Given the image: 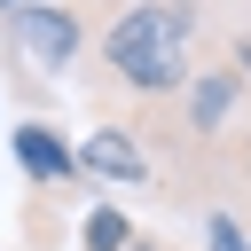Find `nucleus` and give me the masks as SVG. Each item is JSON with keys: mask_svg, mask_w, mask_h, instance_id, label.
<instances>
[{"mask_svg": "<svg viewBox=\"0 0 251 251\" xmlns=\"http://www.w3.org/2000/svg\"><path fill=\"white\" fill-rule=\"evenodd\" d=\"M204 63V16L188 0H126L94 39V78L133 102H173V86Z\"/></svg>", "mask_w": 251, "mask_h": 251, "instance_id": "f257e3e1", "label": "nucleus"}, {"mask_svg": "<svg viewBox=\"0 0 251 251\" xmlns=\"http://www.w3.org/2000/svg\"><path fill=\"white\" fill-rule=\"evenodd\" d=\"M0 55H8L16 94L39 102V86H55V78L78 71V55H86V8L78 0H16V8H0Z\"/></svg>", "mask_w": 251, "mask_h": 251, "instance_id": "f03ea898", "label": "nucleus"}, {"mask_svg": "<svg viewBox=\"0 0 251 251\" xmlns=\"http://www.w3.org/2000/svg\"><path fill=\"white\" fill-rule=\"evenodd\" d=\"M235 110H243V86H235V71L227 63H196L180 86H173V126H180V141H220V133H235Z\"/></svg>", "mask_w": 251, "mask_h": 251, "instance_id": "7ed1b4c3", "label": "nucleus"}, {"mask_svg": "<svg viewBox=\"0 0 251 251\" xmlns=\"http://www.w3.org/2000/svg\"><path fill=\"white\" fill-rule=\"evenodd\" d=\"M78 173H86V180H110V188H149V180H157V165H149V149H141V133H133L126 118H102V126L78 141Z\"/></svg>", "mask_w": 251, "mask_h": 251, "instance_id": "20e7f679", "label": "nucleus"}, {"mask_svg": "<svg viewBox=\"0 0 251 251\" xmlns=\"http://www.w3.org/2000/svg\"><path fill=\"white\" fill-rule=\"evenodd\" d=\"M8 149H16V165H24V180L31 188H86V173H78V149L47 126V118H24V126H8Z\"/></svg>", "mask_w": 251, "mask_h": 251, "instance_id": "39448f33", "label": "nucleus"}, {"mask_svg": "<svg viewBox=\"0 0 251 251\" xmlns=\"http://www.w3.org/2000/svg\"><path fill=\"white\" fill-rule=\"evenodd\" d=\"M196 251H251V227L235 204H204L196 212Z\"/></svg>", "mask_w": 251, "mask_h": 251, "instance_id": "423d86ee", "label": "nucleus"}, {"mask_svg": "<svg viewBox=\"0 0 251 251\" xmlns=\"http://www.w3.org/2000/svg\"><path fill=\"white\" fill-rule=\"evenodd\" d=\"M126 235H133V212H118V204H94L78 220V251H126Z\"/></svg>", "mask_w": 251, "mask_h": 251, "instance_id": "0eeeda50", "label": "nucleus"}, {"mask_svg": "<svg viewBox=\"0 0 251 251\" xmlns=\"http://www.w3.org/2000/svg\"><path fill=\"white\" fill-rule=\"evenodd\" d=\"M220 63L235 71V86L251 94V31H227V47H220Z\"/></svg>", "mask_w": 251, "mask_h": 251, "instance_id": "6e6552de", "label": "nucleus"}, {"mask_svg": "<svg viewBox=\"0 0 251 251\" xmlns=\"http://www.w3.org/2000/svg\"><path fill=\"white\" fill-rule=\"evenodd\" d=\"M235 173H243V196H251V126H235ZM251 227V220H243Z\"/></svg>", "mask_w": 251, "mask_h": 251, "instance_id": "1a4fd4ad", "label": "nucleus"}, {"mask_svg": "<svg viewBox=\"0 0 251 251\" xmlns=\"http://www.w3.org/2000/svg\"><path fill=\"white\" fill-rule=\"evenodd\" d=\"M126 251H180V243H165V235H141V227H133V235H126Z\"/></svg>", "mask_w": 251, "mask_h": 251, "instance_id": "9d476101", "label": "nucleus"}, {"mask_svg": "<svg viewBox=\"0 0 251 251\" xmlns=\"http://www.w3.org/2000/svg\"><path fill=\"white\" fill-rule=\"evenodd\" d=\"M0 8H16V0H0Z\"/></svg>", "mask_w": 251, "mask_h": 251, "instance_id": "9b49d317", "label": "nucleus"}]
</instances>
